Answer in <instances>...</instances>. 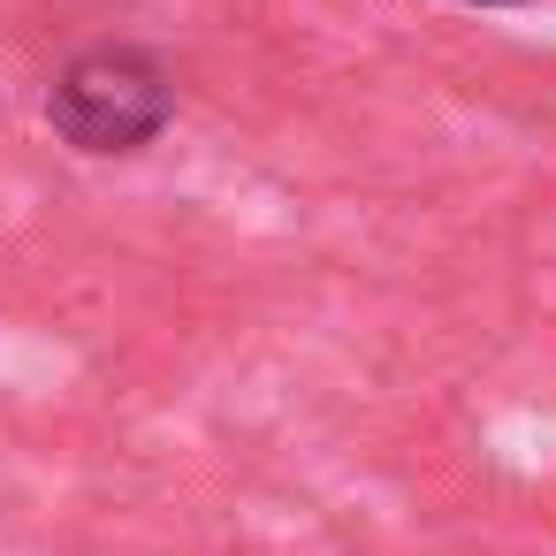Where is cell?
<instances>
[{
    "label": "cell",
    "mask_w": 556,
    "mask_h": 556,
    "mask_svg": "<svg viewBox=\"0 0 556 556\" xmlns=\"http://www.w3.org/2000/svg\"><path fill=\"white\" fill-rule=\"evenodd\" d=\"M457 9H526V0H457Z\"/></svg>",
    "instance_id": "cell-2"
},
{
    "label": "cell",
    "mask_w": 556,
    "mask_h": 556,
    "mask_svg": "<svg viewBox=\"0 0 556 556\" xmlns=\"http://www.w3.org/2000/svg\"><path fill=\"white\" fill-rule=\"evenodd\" d=\"M176 123V70L146 39H92L47 85V130L85 161H130Z\"/></svg>",
    "instance_id": "cell-1"
}]
</instances>
